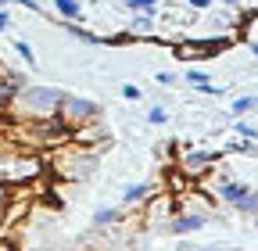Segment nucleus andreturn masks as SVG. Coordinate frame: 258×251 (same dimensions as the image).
I'll list each match as a JSON object with an SVG mask.
<instances>
[{
    "label": "nucleus",
    "mask_w": 258,
    "mask_h": 251,
    "mask_svg": "<svg viewBox=\"0 0 258 251\" xmlns=\"http://www.w3.org/2000/svg\"><path fill=\"white\" fill-rule=\"evenodd\" d=\"M50 172L61 183H83L97 172V147L76 144V140H64L57 147H50Z\"/></svg>",
    "instance_id": "obj_1"
},
{
    "label": "nucleus",
    "mask_w": 258,
    "mask_h": 251,
    "mask_svg": "<svg viewBox=\"0 0 258 251\" xmlns=\"http://www.w3.org/2000/svg\"><path fill=\"white\" fill-rule=\"evenodd\" d=\"M25 151H50L64 140H72V126L61 115H47V118H22L11 133Z\"/></svg>",
    "instance_id": "obj_2"
},
{
    "label": "nucleus",
    "mask_w": 258,
    "mask_h": 251,
    "mask_svg": "<svg viewBox=\"0 0 258 251\" xmlns=\"http://www.w3.org/2000/svg\"><path fill=\"white\" fill-rule=\"evenodd\" d=\"M64 93L54 90V86H18L15 101H11V118H47V115H57V104H61Z\"/></svg>",
    "instance_id": "obj_3"
},
{
    "label": "nucleus",
    "mask_w": 258,
    "mask_h": 251,
    "mask_svg": "<svg viewBox=\"0 0 258 251\" xmlns=\"http://www.w3.org/2000/svg\"><path fill=\"white\" fill-rule=\"evenodd\" d=\"M57 115H61V118L76 130V126H83V122L97 118V115H101V108H97V101H90V97H76V93H64L61 104H57Z\"/></svg>",
    "instance_id": "obj_4"
},
{
    "label": "nucleus",
    "mask_w": 258,
    "mask_h": 251,
    "mask_svg": "<svg viewBox=\"0 0 258 251\" xmlns=\"http://www.w3.org/2000/svg\"><path fill=\"white\" fill-rule=\"evenodd\" d=\"M222 158V151H183L179 154V162H176V169L190 179V183H198L205 172H212V165Z\"/></svg>",
    "instance_id": "obj_5"
},
{
    "label": "nucleus",
    "mask_w": 258,
    "mask_h": 251,
    "mask_svg": "<svg viewBox=\"0 0 258 251\" xmlns=\"http://www.w3.org/2000/svg\"><path fill=\"white\" fill-rule=\"evenodd\" d=\"M18 86H22V76H18V72H4V69H0V115L11 108Z\"/></svg>",
    "instance_id": "obj_6"
},
{
    "label": "nucleus",
    "mask_w": 258,
    "mask_h": 251,
    "mask_svg": "<svg viewBox=\"0 0 258 251\" xmlns=\"http://www.w3.org/2000/svg\"><path fill=\"white\" fill-rule=\"evenodd\" d=\"M208 223V215L205 212H176V219H172V233H194V230H201Z\"/></svg>",
    "instance_id": "obj_7"
},
{
    "label": "nucleus",
    "mask_w": 258,
    "mask_h": 251,
    "mask_svg": "<svg viewBox=\"0 0 258 251\" xmlns=\"http://www.w3.org/2000/svg\"><path fill=\"white\" fill-rule=\"evenodd\" d=\"M172 57L190 65V61H205V50H201L198 40H183V43H172Z\"/></svg>",
    "instance_id": "obj_8"
},
{
    "label": "nucleus",
    "mask_w": 258,
    "mask_h": 251,
    "mask_svg": "<svg viewBox=\"0 0 258 251\" xmlns=\"http://www.w3.org/2000/svg\"><path fill=\"white\" fill-rule=\"evenodd\" d=\"M244 191H247V186H244V183H233V179H222V183H219V198H222V201H230V205H233Z\"/></svg>",
    "instance_id": "obj_9"
},
{
    "label": "nucleus",
    "mask_w": 258,
    "mask_h": 251,
    "mask_svg": "<svg viewBox=\"0 0 258 251\" xmlns=\"http://www.w3.org/2000/svg\"><path fill=\"white\" fill-rule=\"evenodd\" d=\"M54 8H57V15H61L64 22H76V18L83 15V8H79V0H54Z\"/></svg>",
    "instance_id": "obj_10"
},
{
    "label": "nucleus",
    "mask_w": 258,
    "mask_h": 251,
    "mask_svg": "<svg viewBox=\"0 0 258 251\" xmlns=\"http://www.w3.org/2000/svg\"><path fill=\"white\" fill-rule=\"evenodd\" d=\"M233 208H240V212H247V215H258V194H254V191H244V194L233 201Z\"/></svg>",
    "instance_id": "obj_11"
},
{
    "label": "nucleus",
    "mask_w": 258,
    "mask_h": 251,
    "mask_svg": "<svg viewBox=\"0 0 258 251\" xmlns=\"http://www.w3.org/2000/svg\"><path fill=\"white\" fill-rule=\"evenodd\" d=\"M122 219V208H101V212H93V223L97 226H111Z\"/></svg>",
    "instance_id": "obj_12"
},
{
    "label": "nucleus",
    "mask_w": 258,
    "mask_h": 251,
    "mask_svg": "<svg viewBox=\"0 0 258 251\" xmlns=\"http://www.w3.org/2000/svg\"><path fill=\"white\" fill-rule=\"evenodd\" d=\"M151 191H154V183H137V186H129V191H125V205H133V201L147 198Z\"/></svg>",
    "instance_id": "obj_13"
},
{
    "label": "nucleus",
    "mask_w": 258,
    "mask_h": 251,
    "mask_svg": "<svg viewBox=\"0 0 258 251\" xmlns=\"http://www.w3.org/2000/svg\"><path fill=\"white\" fill-rule=\"evenodd\" d=\"M154 8H158V0H125V11H147V15H154Z\"/></svg>",
    "instance_id": "obj_14"
},
{
    "label": "nucleus",
    "mask_w": 258,
    "mask_h": 251,
    "mask_svg": "<svg viewBox=\"0 0 258 251\" xmlns=\"http://www.w3.org/2000/svg\"><path fill=\"white\" fill-rule=\"evenodd\" d=\"M254 104H258L254 97H237V101H233V115H244V111H251Z\"/></svg>",
    "instance_id": "obj_15"
},
{
    "label": "nucleus",
    "mask_w": 258,
    "mask_h": 251,
    "mask_svg": "<svg viewBox=\"0 0 258 251\" xmlns=\"http://www.w3.org/2000/svg\"><path fill=\"white\" fill-rule=\"evenodd\" d=\"M69 36H79L83 43H97V36H93V33H86V29H79V25H69Z\"/></svg>",
    "instance_id": "obj_16"
},
{
    "label": "nucleus",
    "mask_w": 258,
    "mask_h": 251,
    "mask_svg": "<svg viewBox=\"0 0 258 251\" xmlns=\"http://www.w3.org/2000/svg\"><path fill=\"white\" fill-rule=\"evenodd\" d=\"M237 126V133L240 137H247V140H258V130H254V126H247V122H233Z\"/></svg>",
    "instance_id": "obj_17"
},
{
    "label": "nucleus",
    "mask_w": 258,
    "mask_h": 251,
    "mask_svg": "<svg viewBox=\"0 0 258 251\" xmlns=\"http://www.w3.org/2000/svg\"><path fill=\"white\" fill-rule=\"evenodd\" d=\"M122 97H125V101H140L144 93H140V86H133V83H125V86H122Z\"/></svg>",
    "instance_id": "obj_18"
},
{
    "label": "nucleus",
    "mask_w": 258,
    "mask_h": 251,
    "mask_svg": "<svg viewBox=\"0 0 258 251\" xmlns=\"http://www.w3.org/2000/svg\"><path fill=\"white\" fill-rule=\"evenodd\" d=\"M151 29H154L151 15H147V11H140V18H137V33H151Z\"/></svg>",
    "instance_id": "obj_19"
},
{
    "label": "nucleus",
    "mask_w": 258,
    "mask_h": 251,
    "mask_svg": "<svg viewBox=\"0 0 258 251\" xmlns=\"http://www.w3.org/2000/svg\"><path fill=\"white\" fill-rule=\"evenodd\" d=\"M15 50L29 61V65H36V54H32V47H29V43H15Z\"/></svg>",
    "instance_id": "obj_20"
},
{
    "label": "nucleus",
    "mask_w": 258,
    "mask_h": 251,
    "mask_svg": "<svg viewBox=\"0 0 258 251\" xmlns=\"http://www.w3.org/2000/svg\"><path fill=\"white\" fill-rule=\"evenodd\" d=\"M186 79H190L194 86H205V83H208V76H205V72H198V69H190V72H186Z\"/></svg>",
    "instance_id": "obj_21"
},
{
    "label": "nucleus",
    "mask_w": 258,
    "mask_h": 251,
    "mask_svg": "<svg viewBox=\"0 0 258 251\" xmlns=\"http://www.w3.org/2000/svg\"><path fill=\"white\" fill-rule=\"evenodd\" d=\"M169 115H165V108H151V115H147V122H154V126H161Z\"/></svg>",
    "instance_id": "obj_22"
},
{
    "label": "nucleus",
    "mask_w": 258,
    "mask_h": 251,
    "mask_svg": "<svg viewBox=\"0 0 258 251\" xmlns=\"http://www.w3.org/2000/svg\"><path fill=\"white\" fill-rule=\"evenodd\" d=\"M8 194H11V191H8V183H0V219H4V205H8Z\"/></svg>",
    "instance_id": "obj_23"
},
{
    "label": "nucleus",
    "mask_w": 258,
    "mask_h": 251,
    "mask_svg": "<svg viewBox=\"0 0 258 251\" xmlns=\"http://www.w3.org/2000/svg\"><path fill=\"white\" fill-rule=\"evenodd\" d=\"M190 8H198V11H205V8H212V0H186Z\"/></svg>",
    "instance_id": "obj_24"
},
{
    "label": "nucleus",
    "mask_w": 258,
    "mask_h": 251,
    "mask_svg": "<svg viewBox=\"0 0 258 251\" xmlns=\"http://www.w3.org/2000/svg\"><path fill=\"white\" fill-rule=\"evenodd\" d=\"M8 25H11V18H8L4 11H0V29H8Z\"/></svg>",
    "instance_id": "obj_25"
},
{
    "label": "nucleus",
    "mask_w": 258,
    "mask_h": 251,
    "mask_svg": "<svg viewBox=\"0 0 258 251\" xmlns=\"http://www.w3.org/2000/svg\"><path fill=\"white\" fill-rule=\"evenodd\" d=\"M222 4H226V8H237V4H240V0H222Z\"/></svg>",
    "instance_id": "obj_26"
},
{
    "label": "nucleus",
    "mask_w": 258,
    "mask_h": 251,
    "mask_svg": "<svg viewBox=\"0 0 258 251\" xmlns=\"http://www.w3.org/2000/svg\"><path fill=\"white\" fill-rule=\"evenodd\" d=\"M254 57H258V43H254Z\"/></svg>",
    "instance_id": "obj_27"
}]
</instances>
